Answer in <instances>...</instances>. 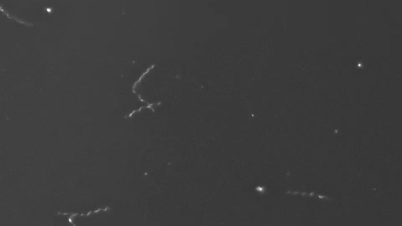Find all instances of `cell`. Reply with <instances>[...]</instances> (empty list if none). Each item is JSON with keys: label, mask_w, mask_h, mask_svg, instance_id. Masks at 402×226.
<instances>
[{"label": "cell", "mask_w": 402, "mask_h": 226, "mask_svg": "<svg viewBox=\"0 0 402 226\" xmlns=\"http://www.w3.org/2000/svg\"><path fill=\"white\" fill-rule=\"evenodd\" d=\"M156 105H159V104H161V103H160V102H158V103H156V104H153V103H152V104H149V105H148V106H143V107H141V108H140V109H137V110L133 111V112H131V114L128 115V116H127V117H131V116H132L134 114V113H136V112H140V111L142 110L143 109H152V110L153 111V112H155V109H154V108H153V106L156 105Z\"/></svg>", "instance_id": "obj_1"}]
</instances>
